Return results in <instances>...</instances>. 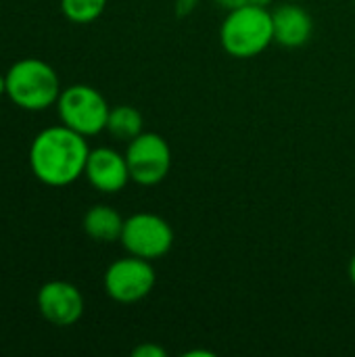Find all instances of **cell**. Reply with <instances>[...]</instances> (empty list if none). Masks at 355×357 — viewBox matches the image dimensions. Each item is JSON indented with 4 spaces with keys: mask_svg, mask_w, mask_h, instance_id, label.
I'll return each mask as SVG.
<instances>
[{
    "mask_svg": "<svg viewBox=\"0 0 355 357\" xmlns=\"http://www.w3.org/2000/svg\"><path fill=\"white\" fill-rule=\"evenodd\" d=\"M107 132L117 138V140H134L136 136L142 134V115L138 109L130 105H119L109 111L107 119Z\"/></svg>",
    "mask_w": 355,
    "mask_h": 357,
    "instance_id": "cell-12",
    "label": "cell"
},
{
    "mask_svg": "<svg viewBox=\"0 0 355 357\" xmlns=\"http://www.w3.org/2000/svg\"><path fill=\"white\" fill-rule=\"evenodd\" d=\"M86 136L67 126L42 130L29 146V167L46 186H69L86 172Z\"/></svg>",
    "mask_w": 355,
    "mask_h": 357,
    "instance_id": "cell-1",
    "label": "cell"
},
{
    "mask_svg": "<svg viewBox=\"0 0 355 357\" xmlns=\"http://www.w3.org/2000/svg\"><path fill=\"white\" fill-rule=\"evenodd\" d=\"M132 356L134 357H165V351H163L161 347H157V345L144 343V345L136 347V349L132 351Z\"/></svg>",
    "mask_w": 355,
    "mask_h": 357,
    "instance_id": "cell-14",
    "label": "cell"
},
{
    "mask_svg": "<svg viewBox=\"0 0 355 357\" xmlns=\"http://www.w3.org/2000/svg\"><path fill=\"white\" fill-rule=\"evenodd\" d=\"M354 2H355V0H354Z\"/></svg>",
    "mask_w": 355,
    "mask_h": 357,
    "instance_id": "cell-20",
    "label": "cell"
},
{
    "mask_svg": "<svg viewBox=\"0 0 355 357\" xmlns=\"http://www.w3.org/2000/svg\"><path fill=\"white\" fill-rule=\"evenodd\" d=\"M178 13L180 15H184V13H190L195 6H197V0H178Z\"/></svg>",
    "mask_w": 355,
    "mask_h": 357,
    "instance_id": "cell-16",
    "label": "cell"
},
{
    "mask_svg": "<svg viewBox=\"0 0 355 357\" xmlns=\"http://www.w3.org/2000/svg\"><path fill=\"white\" fill-rule=\"evenodd\" d=\"M105 291L117 303H136L151 295L157 276L149 259L130 255L113 261L105 272Z\"/></svg>",
    "mask_w": 355,
    "mask_h": 357,
    "instance_id": "cell-7",
    "label": "cell"
},
{
    "mask_svg": "<svg viewBox=\"0 0 355 357\" xmlns=\"http://www.w3.org/2000/svg\"><path fill=\"white\" fill-rule=\"evenodd\" d=\"M222 48L234 59H253L274 42V23L268 6L245 4L230 8L220 25Z\"/></svg>",
    "mask_w": 355,
    "mask_h": 357,
    "instance_id": "cell-2",
    "label": "cell"
},
{
    "mask_svg": "<svg viewBox=\"0 0 355 357\" xmlns=\"http://www.w3.org/2000/svg\"><path fill=\"white\" fill-rule=\"evenodd\" d=\"M349 278H352V282H354L355 287V255L352 257V261H349Z\"/></svg>",
    "mask_w": 355,
    "mask_h": 357,
    "instance_id": "cell-17",
    "label": "cell"
},
{
    "mask_svg": "<svg viewBox=\"0 0 355 357\" xmlns=\"http://www.w3.org/2000/svg\"><path fill=\"white\" fill-rule=\"evenodd\" d=\"M107 0H61L63 15L73 23H92L103 15Z\"/></svg>",
    "mask_w": 355,
    "mask_h": 357,
    "instance_id": "cell-13",
    "label": "cell"
},
{
    "mask_svg": "<svg viewBox=\"0 0 355 357\" xmlns=\"http://www.w3.org/2000/svg\"><path fill=\"white\" fill-rule=\"evenodd\" d=\"M8 98L25 111H44L56 105L61 82L56 71L42 59H21L4 75Z\"/></svg>",
    "mask_w": 355,
    "mask_h": 357,
    "instance_id": "cell-3",
    "label": "cell"
},
{
    "mask_svg": "<svg viewBox=\"0 0 355 357\" xmlns=\"http://www.w3.org/2000/svg\"><path fill=\"white\" fill-rule=\"evenodd\" d=\"M126 161L132 182L140 186H155L163 182L172 169V149L163 136L142 132L128 142Z\"/></svg>",
    "mask_w": 355,
    "mask_h": 357,
    "instance_id": "cell-6",
    "label": "cell"
},
{
    "mask_svg": "<svg viewBox=\"0 0 355 357\" xmlns=\"http://www.w3.org/2000/svg\"><path fill=\"white\" fill-rule=\"evenodd\" d=\"M274 42L285 48H299L310 42L314 33L312 15L297 2H285L272 10Z\"/></svg>",
    "mask_w": 355,
    "mask_h": 357,
    "instance_id": "cell-10",
    "label": "cell"
},
{
    "mask_svg": "<svg viewBox=\"0 0 355 357\" xmlns=\"http://www.w3.org/2000/svg\"><path fill=\"white\" fill-rule=\"evenodd\" d=\"M291 2H299V0H291Z\"/></svg>",
    "mask_w": 355,
    "mask_h": 357,
    "instance_id": "cell-19",
    "label": "cell"
},
{
    "mask_svg": "<svg viewBox=\"0 0 355 357\" xmlns=\"http://www.w3.org/2000/svg\"><path fill=\"white\" fill-rule=\"evenodd\" d=\"M56 109L63 126L75 130L86 138L107 130V119L111 111L105 96L96 88L86 84H75L61 90Z\"/></svg>",
    "mask_w": 355,
    "mask_h": 357,
    "instance_id": "cell-4",
    "label": "cell"
},
{
    "mask_svg": "<svg viewBox=\"0 0 355 357\" xmlns=\"http://www.w3.org/2000/svg\"><path fill=\"white\" fill-rule=\"evenodd\" d=\"M2 94H6V82H4V77L0 75V96Z\"/></svg>",
    "mask_w": 355,
    "mask_h": 357,
    "instance_id": "cell-18",
    "label": "cell"
},
{
    "mask_svg": "<svg viewBox=\"0 0 355 357\" xmlns=\"http://www.w3.org/2000/svg\"><path fill=\"white\" fill-rule=\"evenodd\" d=\"M126 220L109 205H94L84 215V232L98 243H115L121 238Z\"/></svg>",
    "mask_w": 355,
    "mask_h": 357,
    "instance_id": "cell-11",
    "label": "cell"
},
{
    "mask_svg": "<svg viewBox=\"0 0 355 357\" xmlns=\"http://www.w3.org/2000/svg\"><path fill=\"white\" fill-rule=\"evenodd\" d=\"M38 310L54 326H71L84 314V297L80 289L65 280L46 282L38 291Z\"/></svg>",
    "mask_w": 355,
    "mask_h": 357,
    "instance_id": "cell-8",
    "label": "cell"
},
{
    "mask_svg": "<svg viewBox=\"0 0 355 357\" xmlns=\"http://www.w3.org/2000/svg\"><path fill=\"white\" fill-rule=\"evenodd\" d=\"M220 6H224L226 10L236 8V6H245V4H259V6H268L272 0H216Z\"/></svg>",
    "mask_w": 355,
    "mask_h": 357,
    "instance_id": "cell-15",
    "label": "cell"
},
{
    "mask_svg": "<svg viewBox=\"0 0 355 357\" xmlns=\"http://www.w3.org/2000/svg\"><path fill=\"white\" fill-rule=\"evenodd\" d=\"M84 176L96 190H100L105 195H115V192L123 190L126 184L132 180L126 155H121L109 146L90 151Z\"/></svg>",
    "mask_w": 355,
    "mask_h": 357,
    "instance_id": "cell-9",
    "label": "cell"
},
{
    "mask_svg": "<svg viewBox=\"0 0 355 357\" xmlns=\"http://www.w3.org/2000/svg\"><path fill=\"white\" fill-rule=\"evenodd\" d=\"M119 241L130 255L155 261L169 253L174 245V230L161 215L142 211L126 220Z\"/></svg>",
    "mask_w": 355,
    "mask_h": 357,
    "instance_id": "cell-5",
    "label": "cell"
}]
</instances>
